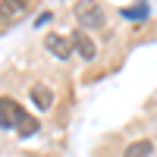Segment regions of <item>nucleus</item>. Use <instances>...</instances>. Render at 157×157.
<instances>
[{
    "instance_id": "1",
    "label": "nucleus",
    "mask_w": 157,
    "mask_h": 157,
    "mask_svg": "<svg viewBox=\"0 0 157 157\" xmlns=\"http://www.w3.org/2000/svg\"><path fill=\"white\" fill-rule=\"evenodd\" d=\"M19 116H22V107L13 98H3L0 101V126H3V132H13V123H19Z\"/></svg>"
},
{
    "instance_id": "2",
    "label": "nucleus",
    "mask_w": 157,
    "mask_h": 157,
    "mask_svg": "<svg viewBox=\"0 0 157 157\" xmlns=\"http://www.w3.org/2000/svg\"><path fill=\"white\" fill-rule=\"evenodd\" d=\"M75 16H78V22H82V29H101L104 25V13H101L98 3H82L75 10Z\"/></svg>"
},
{
    "instance_id": "3",
    "label": "nucleus",
    "mask_w": 157,
    "mask_h": 157,
    "mask_svg": "<svg viewBox=\"0 0 157 157\" xmlns=\"http://www.w3.org/2000/svg\"><path fill=\"white\" fill-rule=\"evenodd\" d=\"M44 47H47L54 57L66 60V57H69V50H72V38H63V35H47V38H44Z\"/></svg>"
},
{
    "instance_id": "4",
    "label": "nucleus",
    "mask_w": 157,
    "mask_h": 157,
    "mask_svg": "<svg viewBox=\"0 0 157 157\" xmlns=\"http://www.w3.org/2000/svg\"><path fill=\"white\" fill-rule=\"evenodd\" d=\"M72 47L78 50V57H85V60H94L98 57V47H94V41H91L85 32H75L72 35Z\"/></svg>"
},
{
    "instance_id": "5",
    "label": "nucleus",
    "mask_w": 157,
    "mask_h": 157,
    "mask_svg": "<svg viewBox=\"0 0 157 157\" xmlns=\"http://www.w3.org/2000/svg\"><path fill=\"white\" fill-rule=\"evenodd\" d=\"M29 94H32V104H35L38 110H47L50 104H54V91H50L47 85H41V82H38V85H32V91H29Z\"/></svg>"
},
{
    "instance_id": "6",
    "label": "nucleus",
    "mask_w": 157,
    "mask_h": 157,
    "mask_svg": "<svg viewBox=\"0 0 157 157\" xmlns=\"http://www.w3.org/2000/svg\"><path fill=\"white\" fill-rule=\"evenodd\" d=\"M151 151H154V145H151L148 138H141V141H132L123 157H151Z\"/></svg>"
},
{
    "instance_id": "7",
    "label": "nucleus",
    "mask_w": 157,
    "mask_h": 157,
    "mask_svg": "<svg viewBox=\"0 0 157 157\" xmlns=\"http://www.w3.org/2000/svg\"><path fill=\"white\" fill-rule=\"evenodd\" d=\"M16 129H19V135H22V138H29V135L38 132V123L32 120L29 113H22V116H19V123H16Z\"/></svg>"
},
{
    "instance_id": "8",
    "label": "nucleus",
    "mask_w": 157,
    "mask_h": 157,
    "mask_svg": "<svg viewBox=\"0 0 157 157\" xmlns=\"http://www.w3.org/2000/svg\"><path fill=\"white\" fill-rule=\"evenodd\" d=\"M123 16L126 19H145L148 16V6H129V10H123Z\"/></svg>"
}]
</instances>
